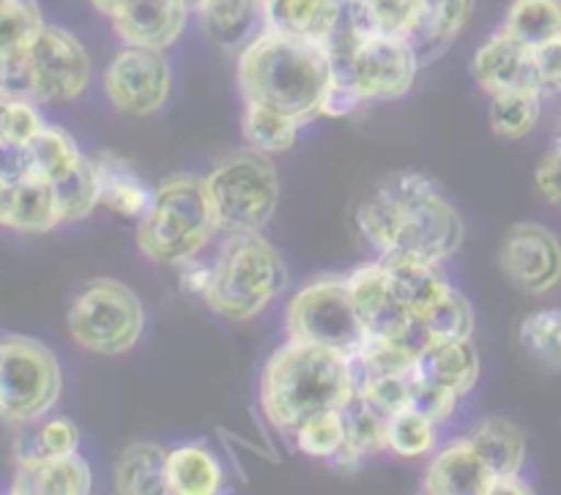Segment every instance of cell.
<instances>
[{"label": "cell", "instance_id": "6da1fadb", "mask_svg": "<svg viewBox=\"0 0 561 495\" xmlns=\"http://www.w3.org/2000/svg\"><path fill=\"white\" fill-rule=\"evenodd\" d=\"M356 225L378 255H411L444 263L463 246L458 208L427 175L403 170L383 179L356 208Z\"/></svg>", "mask_w": 561, "mask_h": 495}, {"label": "cell", "instance_id": "7a4b0ae2", "mask_svg": "<svg viewBox=\"0 0 561 495\" xmlns=\"http://www.w3.org/2000/svg\"><path fill=\"white\" fill-rule=\"evenodd\" d=\"M354 394L351 356L290 337L274 350L261 378V408L285 438L327 411H343Z\"/></svg>", "mask_w": 561, "mask_h": 495}, {"label": "cell", "instance_id": "3957f363", "mask_svg": "<svg viewBox=\"0 0 561 495\" xmlns=\"http://www.w3.org/2000/svg\"><path fill=\"white\" fill-rule=\"evenodd\" d=\"M244 102H261L294 115L301 124L321 115L332 85V60L316 38L263 31L236 60Z\"/></svg>", "mask_w": 561, "mask_h": 495}, {"label": "cell", "instance_id": "277c9868", "mask_svg": "<svg viewBox=\"0 0 561 495\" xmlns=\"http://www.w3.org/2000/svg\"><path fill=\"white\" fill-rule=\"evenodd\" d=\"M219 230L206 179L175 173L157 186L151 208L137 219V246L148 261L179 268L201 255Z\"/></svg>", "mask_w": 561, "mask_h": 495}, {"label": "cell", "instance_id": "5b68a950", "mask_svg": "<svg viewBox=\"0 0 561 495\" xmlns=\"http://www.w3.org/2000/svg\"><path fill=\"white\" fill-rule=\"evenodd\" d=\"M211 268V288L203 301L228 321H252L288 288L283 255L261 233L225 235Z\"/></svg>", "mask_w": 561, "mask_h": 495}, {"label": "cell", "instance_id": "8992f818", "mask_svg": "<svg viewBox=\"0 0 561 495\" xmlns=\"http://www.w3.org/2000/svg\"><path fill=\"white\" fill-rule=\"evenodd\" d=\"M206 186L225 233H261L277 211V168L255 148L225 157L206 175Z\"/></svg>", "mask_w": 561, "mask_h": 495}, {"label": "cell", "instance_id": "52a82bcc", "mask_svg": "<svg viewBox=\"0 0 561 495\" xmlns=\"http://www.w3.org/2000/svg\"><path fill=\"white\" fill-rule=\"evenodd\" d=\"M71 339L88 354H129L146 329V310L129 285L118 279H91L71 299L66 312Z\"/></svg>", "mask_w": 561, "mask_h": 495}, {"label": "cell", "instance_id": "ba28073f", "mask_svg": "<svg viewBox=\"0 0 561 495\" xmlns=\"http://www.w3.org/2000/svg\"><path fill=\"white\" fill-rule=\"evenodd\" d=\"M64 372L44 343L5 334L0 343V416L9 427H33L58 405Z\"/></svg>", "mask_w": 561, "mask_h": 495}, {"label": "cell", "instance_id": "9c48e42d", "mask_svg": "<svg viewBox=\"0 0 561 495\" xmlns=\"http://www.w3.org/2000/svg\"><path fill=\"white\" fill-rule=\"evenodd\" d=\"M285 334L354 356L367 339V329L356 312L348 277H323L305 285L285 312Z\"/></svg>", "mask_w": 561, "mask_h": 495}, {"label": "cell", "instance_id": "30bf717a", "mask_svg": "<svg viewBox=\"0 0 561 495\" xmlns=\"http://www.w3.org/2000/svg\"><path fill=\"white\" fill-rule=\"evenodd\" d=\"M162 53L164 49L124 47L115 55L104 71V91L115 110L146 118L164 107L173 77Z\"/></svg>", "mask_w": 561, "mask_h": 495}, {"label": "cell", "instance_id": "8fae6325", "mask_svg": "<svg viewBox=\"0 0 561 495\" xmlns=\"http://www.w3.org/2000/svg\"><path fill=\"white\" fill-rule=\"evenodd\" d=\"M38 104L75 102L91 82V58L80 38L58 25H44L33 47L27 49Z\"/></svg>", "mask_w": 561, "mask_h": 495}, {"label": "cell", "instance_id": "7c38bea8", "mask_svg": "<svg viewBox=\"0 0 561 495\" xmlns=\"http://www.w3.org/2000/svg\"><path fill=\"white\" fill-rule=\"evenodd\" d=\"M351 296H354L356 312H359L362 323H365L367 334L373 337H389L405 343L420 354L431 337H427L425 326L420 318L411 315L398 296L392 293V285L387 279V268H383L381 257L373 263H365L348 277Z\"/></svg>", "mask_w": 561, "mask_h": 495}, {"label": "cell", "instance_id": "4fadbf2b", "mask_svg": "<svg viewBox=\"0 0 561 495\" xmlns=\"http://www.w3.org/2000/svg\"><path fill=\"white\" fill-rule=\"evenodd\" d=\"M422 60L411 38L373 31L354 58V80L367 102L400 99L414 88Z\"/></svg>", "mask_w": 561, "mask_h": 495}, {"label": "cell", "instance_id": "5bb4252c", "mask_svg": "<svg viewBox=\"0 0 561 495\" xmlns=\"http://www.w3.org/2000/svg\"><path fill=\"white\" fill-rule=\"evenodd\" d=\"M502 268L524 293H551L561 285V241L537 222L515 225L502 244Z\"/></svg>", "mask_w": 561, "mask_h": 495}, {"label": "cell", "instance_id": "9a60e30c", "mask_svg": "<svg viewBox=\"0 0 561 495\" xmlns=\"http://www.w3.org/2000/svg\"><path fill=\"white\" fill-rule=\"evenodd\" d=\"M471 74H474L477 85H480L488 96L524 91V88H540L537 85L535 49L526 47L524 42H518V38L510 31H504V27H499V31L477 49L474 60H471Z\"/></svg>", "mask_w": 561, "mask_h": 495}, {"label": "cell", "instance_id": "2e32d148", "mask_svg": "<svg viewBox=\"0 0 561 495\" xmlns=\"http://www.w3.org/2000/svg\"><path fill=\"white\" fill-rule=\"evenodd\" d=\"M190 11L184 0H126L110 22L126 47L168 49L184 33Z\"/></svg>", "mask_w": 561, "mask_h": 495}, {"label": "cell", "instance_id": "e0dca14e", "mask_svg": "<svg viewBox=\"0 0 561 495\" xmlns=\"http://www.w3.org/2000/svg\"><path fill=\"white\" fill-rule=\"evenodd\" d=\"M493 471L477 452L471 438H458L433 452L422 476V493L427 495H485Z\"/></svg>", "mask_w": 561, "mask_h": 495}, {"label": "cell", "instance_id": "ac0fdd59", "mask_svg": "<svg viewBox=\"0 0 561 495\" xmlns=\"http://www.w3.org/2000/svg\"><path fill=\"white\" fill-rule=\"evenodd\" d=\"M91 469L80 454L64 458H16L9 493L14 495H88Z\"/></svg>", "mask_w": 561, "mask_h": 495}, {"label": "cell", "instance_id": "d6986e66", "mask_svg": "<svg viewBox=\"0 0 561 495\" xmlns=\"http://www.w3.org/2000/svg\"><path fill=\"white\" fill-rule=\"evenodd\" d=\"M0 222L14 233H49L64 225L55 186L42 179L0 184Z\"/></svg>", "mask_w": 561, "mask_h": 495}, {"label": "cell", "instance_id": "ffe728a7", "mask_svg": "<svg viewBox=\"0 0 561 495\" xmlns=\"http://www.w3.org/2000/svg\"><path fill=\"white\" fill-rule=\"evenodd\" d=\"M197 14L206 36L228 53H241L266 31L263 0H203Z\"/></svg>", "mask_w": 561, "mask_h": 495}, {"label": "cell", "instance_id": "44dd1931", "mask_svg": "<svg viewBox=\"0 0 561 495\" xmlns=\"http://www.w3.org/2000/svg\"><path fill=\"white\" fill-rule=\"evenodd\" d=\"M416 370L427 381L449 389L460 400L480 381V356L469 339H433L416 356Z\"/></svg>", "mask_w": 561, "mask_h": 495}, {"label": "cell", "instance_id": "7402d4cb", "mask_svg": "<svg viewBox=\"0 0 561 495\" xmlns=\"http://www.w3.org/2000/svg\"><path fill=\"white\" fill-rule=\"evenodd\" d=\"M383 268H387V279L392 285V293L398 296L400 304L411 312L414 318L425 315L453 285L444 279L442 263L422 261V257L411 255H383Z\"/></svg>", "mask_w": 561, "mask_h": 495}, {"label": "cell", "instance_id": "603a6c76", "mask_svg": "<svg viewBox=\"0 0 561 495\" xmlns=\"http://www.w3.org/2000/svg\"><path fill=\"white\" fill-rule=\"evenodd\" d=\"M93 162H96L102 206L121 214V217H146L157 189H151V186L131 170V164L126 162V159L115 157V153H99Z\"/></svg>", "mask_w": 561, "mask_h": 495}, {"label": "cell", "instance_id": "cb8c5ba5", "mask_svg": "<svg viewBox=\"0 0 561 495\" xmlns=\"http://www.w3.org/2000/svg\"><path fill=\"white\" fill-rule=\"evenodd\" d=\"M225 485L219 458L203 444H184L168 452L164 493L170 495H217Z\"/></svg>", "mask_w": 561, "mask_h": 495}, {"label": "cell", "instance_id": "d4e9b609", "mask_svg": "<svg viewBox=\"0 0 561 495\" xmlns=\"http://www.w3.org/2000/svg\"><path fill=\"white\" fill-rule=\"evenodd\" d=\"M474 14V0H416V27L411 33L416 55L442 53Z\"/></svg>", "mask_w": 561, "mask_h": 495}, {"label": "cell", "instance_id": "484cf974", "mask_svg": "<svg viewBox=\"0 0 561 495\" xmlns=\"http://www.w3.org/2000/svg\"><path fill=\"white\" fill-rule=\"evenodd\" d=\"M469 438L488 463V469L493 471V476L520 474L526 460V436L513 422L491 416V419H482Z\"/></svg>", "mask_w": 561, "mask_h": 495}, {"label": "cell", "instance_id": "4316f807", "mask_svg": "<svg viewBox=\"0 0 561 495\" xmlns=\"http://www.w3.org/2000/svg\"><path fill=\"white\" fill-rule=\"evenodd\" d=\"M164 469L168 452L159 444H131L115 463V491L124 495L164 493Z\"/></svg>", "mask_w": 561, "mask_h": 495}, {"label": "cell", "instance_id": "83f0119b", "mask_svg": "<svg viewBox=\"0 0 561 495\" xmlns=\"http://www.w3.org/2000/svg\"><path fill=\"white\" fill-rule=\"evenodd\" d=\"M301 120L294 115L274 110L261 102H244V115H241V135H244L247 146L255 148L261 153H285L294 148L296 137H299Z\"/></svg>", "mask_w": 561, "mask_h": 495}, {"label": "cell", "instance_id": "f1b7e54d", "mask_svg": "<svg viewBox=\"0 0 561 495\" xmlns=\"http://www.w3.org/2000/svg\"><path fill=\"white\" fill-rule=\"evenodd\" d=\"M502 27L526 47H542L561 38V0H513Z\"/></svg>", "mask_w": 561, "mask_h": 495}, {"label": "cell", "instance_id": "f546056e", "mask_svg": "<svg viewBox=\"0 0 561 495\" xmlns=\"http://www.w3.org/2000/svg\"><path fill=\"white\" fill-rule=\"evenodd\" d=\"M27 162H31V179H42L55 184L80 164L82 153L71 135L58 126H44L36 137L25 146Z\"/></svg>", "mask_w": 561, "mask_h": 495}, {"label": "cell", "instance_id": "4dcf8cb0", "mask_svg": "<svg viewBox=\"0 0 561 495\" xmlns=\"http://www.w3.org/2000/svg\"><path fill=\"white\" fill-rule=\"evenodd\" d=\"M542 96L540 88H524V91L499 93L491 102V129L504 140H520L531 135L535 126L540 124L542 115Z\"/></svg>", "mask_w": 561, "mask_h": 495}, {"label": "cell", "instance_id": "1f68e13d", "mask_svg": "<svg viewBox=\"0 0 561 495\" xmlns=\"http://www.w3.org/2000/svg\"><path fill=\"white\" fill-rule=\"evenodd\" d=\"M518 343L542 370L561 372V307L526 315L518 326Z\"/></svg>", "mask_w": 561, "mask_h": 495}, {"label": "cell", "instance_id": "d6a6232c", "mask_svg": "<svg viewBox=\"0 0 561 495\" xmlns=\"http://www.w3.org/2000/svg\"><path fill=\"white\" fill-rule=\"evenodd\" d=\"M416 350L405 343L389 337H373L362 343V348L351 356L356 372V383L362 378H381V376H409L416 367Z\"/></svg>", "mask_w": 561, "mask_h": 495}, {"label": "cell", "instance_id": "836d02e7", "mask_svg": "<svg viewBox=\"0 0 561 495\" xmlns=\"http://www.w3.org/2000/svg\"><path fill=\"white\" fill-rule=\"evenodd\" d=\"M389 452L400 460H420L436 452L438 425L414 408H405L387 422Z\"/></svg>", "mask_w": 561, "mask_h": 495}, {"label": "cell", "instance_id": "e575fe53", "mask_svg": "<svg viewBox=\"0 0 561 495\" xmlns=\"http://www.w3.org/2000/svg\"><path fill=\"white\" fill-rule=\"evenodd\" d=\"M343 419L345 436H348V441H345V449H348V452H354L359 460L389 452L387 419L378 416L359 394H354V398L343 405Z\"/></svg>", "mask_w": 561, "mask_h": 495}, {"label": "cell", "instance_id": "d590c367", "mask_svg": "<svg viewBox=\"0 0 561 495\" xmlns=\"http://www.w3.org/2000/svg\"><path fill=\"white\" fill-rule=\"evenodd\" d=\"M55 197H58L60 214H64V222H80L96 206H102V195H99V175H96V162L93 159H80L75 170L69 175H64L60 181H55Z\"/></svg>", "mask_w": 561, "mask_h": 495}, {"label": "cell", "instance_id": "8d00e7d4", "mask_svg": "<svg viewBox=\"0 0 561 495\" xmlns=\"http://www.w3.org/2000/svg\"><path fill=\"white\" fill-rule=\"evenodd\" d=\"M44 31L36 0H0V58L25 55Z\"/></svg>", "mask_w": 561, "mask_h": 495}, {"label": "cell", "instance_id": "74e56055", "mask_svg": "<svg viewBox=\"0 0 561 495\" xmlns=\"http://www.w3.org/2000/svg\"><path fill=\"white\" fill-rule=\"evenodd\" d=\"M427 337L433 339H469L474 334V307L460 290L449 288L431 310L422 315Z\"/></svg>", "mask_w": 561, "mask_h": 495}, {"label": "cell", "instance_id": "f35d334b", "mask_svg": "<svg viewBox=\"0 0 561 495\" xmlns=\"http://www.w3.org/2000/svg\"><path fill=\"white\" fill-rule=\"evenodd\" d=\"M345 441L348 436H345L343 411H327L294 433V444L301 454L312 460H329V463L343 452Z\"/></svg>", "mask_w": 561, "mask_h": 495}, {"label": "cell", "instance_id": "ab89813d", "mask_svg": "<svg viewBox=\"0 0 561 495\" xmlns=\"http://www.w3.org/2000/svg\"><path fill=\"white\" fill-rule=\"evenodd\" d=\"M263 9H266V31L310 38L321 22L327 0H263Z\"/></svg>", "mask_w": 561, "mask_h": 495}, {"label": "cell", "instance_id": "60d3db41", "mask_svg": "<svg viewBox=\"0 0 561 495\" xmlns=\"http://www.w3.org/2000/svg\"><path fill=\"white\" fill-rule=\"evenodd\" d=\"M77 447H80L77 425L66 416H58V419L33 427L16 458H64V454H75Z\"/></svg>", "mask_w": 561, "mask_h": 495}, {"label": "cell", "instance_id": "b9f144b4", "mask_svg": "<svg viewBox=\"0 0 561 495\" xmlns=\"http://www.w3.org/2000/svg\"><path fill=\"white\" fill-rule=\"evenodd\" d=\"M414 372V370H411ZM409 372V376H411ZM409 376H381V378H362L356 383V394L376 411L383 419H392L400 411L411 408V383Z\"/></svg>", "mask_w": 561, "mask_h": 495}, {"label": "cell", "instance_id": "7bdbcfd3", "mask_svg": "<svg viewBox=\"0 0 561 495\" xmlns=\"http://www.w3.org/2000/svg\"><path fill=\"white\" fill-rule=\"evenodd\" d=\"M42 129L44 120L36 102L0 99V146H27Z\"/></svg>", "mask_w": 561, "mask_h": 495}, {"label": "cell", "instance_id": "ee69618b", "mask_svg": "<svg viewBox=\"0 0 561 495\" xmlns=\"http://www.w3.org/2000/svg\"><path fill=\"white\" fill-rule=\"evenodd\" d=\"M409 383H411V408L420 411V414H425L427 419H433L436 425H447V422L453 419L455 411H458V403H460L458 394H453L449 389L438 387V383L427 381V378L422 376L416 367H414V372L409 376Z\"/></svg>", "mask_w": 561, "mask_h": 495}, {"label": "cell", "instance_id": "f6af8a7d", "mask_svg": "<svg viewBox=\"0 0 561 495\" xmlns=\"http://www.w3.org/2000/svg\"><path fill=\"white\" fill-rule=\"evenodd\" d=\"M373 31L411 38L416 27V0H365Z\"/></svg>", "mask_w": 561, "mask_h": 495}, {"label": "cell", "instance_id": "bcb514c9", "mask_svg": "<svg viewBox=\"0 0 561 495\" xmlns=\"http://www.w3.org/2000/svg\"><path fill=\"white\" fill-rule=\"evenodd\" d=\"M537 85L542 93H561V38L535 49Z\"/></svg>", "mask_w": 561, "mask_h": 495}, {"label": "cell", "instance_id": "7dc6e473", "mask_svg": "<svg viewBox=\"0 0 561 495\" xmlns=\"http://www.w3.org/2000/svg\"><path fill=\"white\" fill-rule=\"evenodd\" d=\"M537 189L551 206L561 208V153H548L535 173Z\"/></svg>", "mask_w": 561, "mask_h": 495}, {"label": "cell", "instance_id": "c3c4849f", "mask_svg": "<svg viewBox=\"0 0 561 495\" xmlns=\"http://www.w3.org/2000/svg\"><path fill=\"white\" fill-rule=\"evenodd\" d=\"M211 272H214L211 263L201 261V255L190 257V261L181 263V266H179L181 288H184L186 293L206 299L208 288H211Z\"/></svg>", "mask_w": 561, "mask_h": 495}, {"label": "cell", "instance_id": "681fc988", "mask_svg": "<svg viewBox=\"0 0 561 495\" xmlns=\"http://www.w3.org/2000/svg\"><path fill=\"white\" fill-rule=\"evenodd\" d=\"M531 493V485L520 474L510 476H493L491 487H488L485 495H524Z\"/></svg>", "mask_w": 561, "mask_h": 495}, {"label": "cell", "instance_id": "f907efd6", "mask_svg": "<svg viewBox=\"0 0 561 495\" xmlns=\"http://www.w3.org/2000/svg\"><path fill=\"white\" fill-rule=\"evenodd\" d=\"M88 3H91L93 9L99 11V14H104V16H115V14H118L121 5L126 3V0H88Z\"/></svg>", "mask_w": 561, "mask_h": 495}, {"label": "cell", "instance_id": "816d5d0a", "mask_svg": "<svg viewBox=\"0 0 561 495\" xmlns=\"http://www.w3.org/2000/svg\"><path fill=\"white\" fill-rule=\"evenodd\" d=\"M551 151H553V153H561V113H559L557 124H553V135H551Z\"/></svg>", "mask_w": 561, "mask_h": 495}, {"label": "cell", "instance_id": "f5cc1de1", "mask_svg": "<svg viewBox=\"0 0 561 495\" xmlns=\"http://www.w3.org/2000/svg\"><path fill=\"white\" fill-rule=\"evenodd\" d=\"M184 3L190 5V9H201V3H203V0H184Z\"/></svg>", "mask_w": 561, "mask_h": 495}]
</instances>
